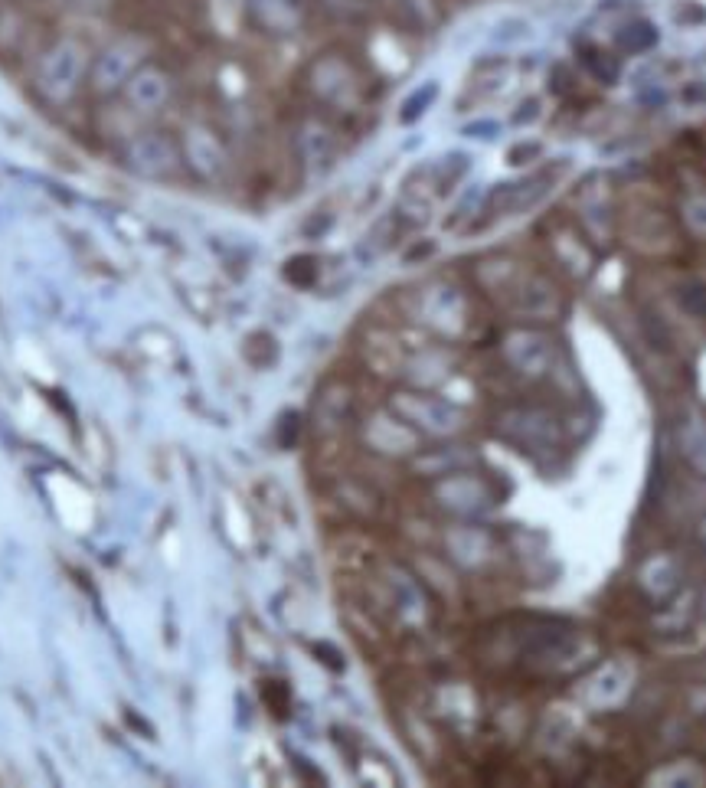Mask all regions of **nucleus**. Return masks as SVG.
Wrapping results in <instances>:
<instances>
[{"mask_svg": "<svg viewBox=\"0 0 706 788\" xmlns=\"http://www.w3.org/2000/svg\"><path fill=\"white\" fill-rule=\"evenodd\" d=\"M121 164L144 180H170L184 167L177 138H170L161 128H141L128 135L121 144Z\"/></svg>", "mask_w": 706, "mask_h": 788, "instance_id": "7ed1b4c3", "label": "nucleus"}, {"mask_svg": "<svg viewBox=\"0 0 706 788\" xmlns=\"http://www.w3.org/2000/svg\"><path fill=\"white\" fill-rule=\"evenodd\" d=\"M144 63H148V43L141 36H118L105 50L95 53L89 72V92L95 99H115Z\"/></svg>", "mask_w": 706, "mask_h": 788, "instance_id": "f03ea898", "label": "nucleus"}, {"mask_svg": "<svg viewBox=\"0 0 706 788\" xmlns=\"http://www.w3.org/2000/svg\"><path fill=\"white\" fill-rule=\"evenodd\" d=\"M657 43V30L651 27V23H631V27H625L622 33V46L631 53H641V50H651V46Z\"/></svg>", "mask_w": 706, "mask_h": 788, "instance_id": "1a4fd4ad", "label": "nucleus"}, {"mask_svg": "<svg viewBox=\"0 0 706 788\" xmlns=\"http://www.w3.org/2000/svg\"><path fill=\"white\" fill-rule=\"evenodd\" d=\"M170 99H174V76L151 59L121 89V102H125L128 115L135 118H157L170 105Z\"/></svg>", "mask_w": 706, "mask_h": 788, "instance_id": "20e7f679", "label": "nucleus"}, {"mask_svg": "<svg viewBox=\"0 0 706 788\" xmlns=\"http://www.w3.org/2000/svg\"><path fill=\"white\" fill-rule=\"evenodd\" d=\"M396 409L399 416H403L406 426H422L429 432H438V435H448L458 429V412L452 406L438 403V399L425 396V393H403L396 399Z\"/></svg>", "mask_w": 706, "mask_h": 788, "instance_id": "0eeeda50", "label": "nucleus"}, {"mask_svg": "<svg viewBox=\"0 0 706 788\" xmlns=\"http://www.w3.org/2000/svg\"><path fill=\"white\" fill-rule=\"evenodd\" d=\"M180 161L197 180H219L226 171V148L213 128H206L203 121H190L180 128Z\"/></svg>", "mask_w": 706, "mask_h": 788, "instance_id": "39448f33", "label": "nucleus"}, {"mask_svg": "<svg viewBox=\"0 0 706 788\" xmlns=\"http://www.w3.org/2000/svg\"><path fill=\"white\" fill-rule=\"evenodd\" d=\"M249 7L269 33H291L304 20V0H252Z\"/></svg>", "mask_w": 706, "mask_h": 788, "instance_id": "6e6552de", "label": "nucleus"}, {"mask_svg": "<svg viewBox=\"0 0 706 788\" xmlns=\"http://www.w3.org/2000/svg\"><path fill=\"white\" fill-rule=\"evenodd\" d=\"M703 533H706V527H703Z\"/></svg>", "mask_w": 706, "mask_h": 788, "instance_id": "9d476101", "label": "nucleus"}, {"mask_svg": "<svg viewBox=\"0 0 706 788\" xmlns=\"http://www.w3.org/2000/svg\"><path fill=\"white\" fill-rule=\"evenodd\" d=\"M43 43H36V23L20 4H0V59H36Z\"/></svg>", "mask_w": 706, "mask_h": 788, "instance_id": "423d86ee", "label": "nucleus"}, {"mask_svg": "<svg viewBox=\"0 0 706 788\" xmlns=\"http://www.w3.org/2000/svg\"><path fill=\"white\" fill-rule=\"evenodd\" d=\"M92 59L95 53L76 36H53L50 43H43L30 76L36 99L50 108H69L82 89H89Z\"/></svg>", "mask_w": 706, "mask_h": 788, "instance_id": "f257e3e1", "label": "nucleus"}]
</instances>
